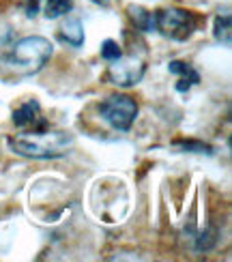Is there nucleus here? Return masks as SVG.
<instances>
[{
  "mask_svg": "<svg viewBox=\"0 0 232 262\" xmlns=\"http://www.w3.org/2000/svg\"><path fill=\"white\" fill-rule=\"evenodd\" d=\"M73 142L71 134L65 131H35V138H9L7 144L11 152L28 159H54L62 157L65 148Z\"/></svg>",
  "mask_w": 232,
  "mask_h": 262,
  "instance_id": "obj_1",
  "label": "nucleus"
},
{
  "mask_svg": "<svg viewBox=\"0 0 232 262\" xmlns=\"http://www.w3.org/2000/svg\"><path fill=\"white\" fill-rule=\"evenodd\" d=\"M52 43L46 37H24L19 39L9 54L11 67L17 69L19 73H37L46 67V62L52 56Z\"/></svg>",
  "mask_w": 232,
  "mask_h": 262,
  "instance_id": "obj_2",
  "label": "nucleus"
},
{
  "mask_svg": "<svg viewBox=\"0 0 232 262\" xmlns=\"http://www.w3.org/2000/svg\"><path fill=\"white\" fill-rule=\"evenodd\" d=\"M155 28L163 37H170L174 41H185L196 30V17L185 9H176V7L161 9L155 13Z\"/></svg>",
  "mask_w": 232,
  "mask_h": 262,
  "instance_id": "obj_3",
  "label": "nucleus"
},
{
  "mask_svg": "<svg viewBox=\"0 0 232 262\" xmlns=\"http://www.w3.org/2000/svg\"><path fill=\"white\" fill-rule=\"evenodd\" d=\"M101 118L116 131H129L138 116V103L129 95H112L99 105Z\"/></svg>",
  "mask_w": 232,
  "mask_h": 262,
  "instance_id": "obj_4",
  "label": "nucleus"
},
{
  "mask_svg": "<svg viewBox=\"0 0 232 262\" xmlns=\"http://www.w3.org/2000/svg\"><path fill=\"white\" fill-rule=\"evenodd\" d=\"M144 71H146L144 60L134 56V54H129V56H120V58L112 60V64H110V69H108V80L116 86L127 89V86H136L142 80Z\"/></svg>",
  "mask_w": 232,
  "mask_h": 262,
  "instance_id": "obj_5",
  "label": "nucleus"
},
{
  "mask_svg": "<svg viewBox=\"0 0 232 262\" xmlns=\"http://www.w3.org/2000/svg\"><path fill=\"white\" fill-rule=\"evenodd\" d=\"M13 123L19 129H28V127H37L35 131H43L46 129V123L41 121V105L39 101L30 99L24 105H19L13 112Z\"/></svg>",
  "mask_w": 232,
  "mask_h": 262,
  "instance_id": "obj_6",
  "label": "nucleus"
},
{
  "mask_svg": "<svg viewBox=\"0 0 232 262\" xmlns=\"http://www.w3.org/2000/svg\"><path fill=\"white\" fill-rule=\"evenodd\" d=\"M168 69L176 75H181V80L179 84H176V91H187L192 84H198L200 82V75H198V71L192 67V64H187V62H181V60H172L168 64Z\"/></svg>",
  "mask_w": 232,
  "mask_h": 262,
  "instance_id": "obj_7",
  "label": "nucleus"
},
{
  "mask_svg": "<svg viewBox=\"0 0 232 262\" xmlns=\"http://www.w3.org/2000/svg\"><path fill=\"white\" fill-rule=\"evenodd\" d=\"M127 15L131 19V24H134L138 30H142V32H151L155 28V15L151 13V11H146L144 7L129 5L127 7Z\"/></svg>",
  "mask_w": 232,
  "mask_h": 262,
  "instance_id": "obj_8",
  "label": "nucleus"
},
{
  "mask_svg": "<svg viewBox=\"0 0 232 262\" xmlns=\"http://www.w3.org/2000/svg\"><path fill=\"white\" fill-rule=\"evenodd\" d=\"M60 37H62V41H67L69 46L80 48L82 43H84V28H82V21H80V19H75V17L67 19V21H65V24L60 26Z\"/></svg>",
  "mask_w": 232,
  "mask_h": 262,
  "instance_id": "obj_9",
  "label": "nucleus"
},
{
  "mask_svg": "<svg viewBox=\"0 0 232 262\" xmlns=\"http://www.w3.org/2000/svg\"><path fill=\"white\" fill-rule=\"evenodd\" d=\"M217 241H219V232H217V228L215 226H208L206 230H202L200 234L196 236V252H211V249L217 245Z\"/></svg>",
  "mask_w": 232,
  "mask_h": 262,
  "instance_id": "obj_10",
  "label": "nucleus"
},
{
  "mask_svg": "<svg viewBox=\"0 0 232 262\" xmlns=\"http://www.w3.org/2000/svg\"><path fill=\"white\" fill-rule=\"evenodd\" d=\"M213 35H215V39H217L219 43H224V46H230V15H228V13L215 17Z\"/></svg>",
  "mask_w": 232,
  "mask_h": 262,
  "instance_id": "obj_11",
  "label": "nucleus"
},
{
  "mask_svg": "<svg viewBox=\"0 0 232 262\" xmlns=\"http://www.w3.org/2000/svg\"><path fill=\"white\" fill-rule=\"evenodd\" d=\"M71 7H73V0H48L46 3V17L56 19L65 13H69Z\"/></svg>",
  "mask_w": 232,
  "mask_h": 262,
  "instance_id": "obj_12",
  "label": "nucleus"
},
{
  "mask_svg": "<svg viewBox=\"0 0 232 262\" xmlns=\"http://www.w3.org/2000/svg\"><path fill=\"white\" fill-rule=\"evenodd\" d=\"M120 56H123V52H120V48H118L116 41H112V39L103 41V46H101V58H103V60L112 62V60H116V58H120Z\"/></svg>",
  "mask_w": 232,
  "mask_h": 262,
  "instance_id": "obj_13",
  "label": "nucleus"
},
{
  "mask_svg": "<svg viewBox=\"0 0 232 262\" xmlns=\"http://www.w3.org/2000/svg\"><path fill=\"white\" fill-rule=\"evenodd\" d=\"M176 146H181L189 152H206V155H213V148L204 144V142H194V140H185V142H176Z\"/></svg>",
  "mask_w": 232,
  "mask_h": 262,
  "instance_id": "obj_14",
  "label": "nucleus"
},
{
  "mask_svg": "<svg viewBox=\"0 0 232 262\" xmlns=\"http://www.w3.org/2000/svg\"><path fill=\"white\" fill-rule=\"evenodd\" d=\"M93 3H97V5H103V7H108V0H93Z\"/></svg>",
  "mask_w": 232,
  "mask_h": 262,
  "instance_id": "obj_15",
  "label": "nucleus"
}]
</instances>
